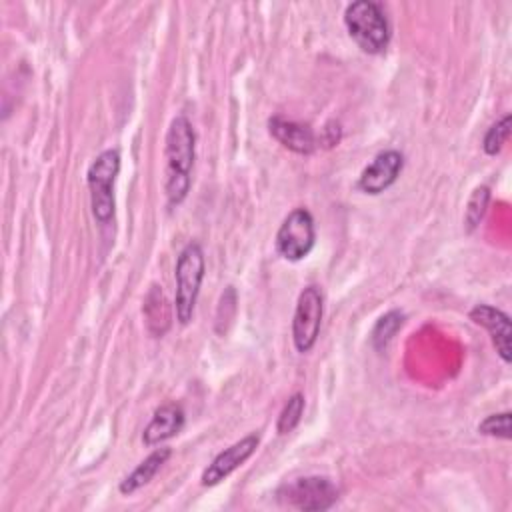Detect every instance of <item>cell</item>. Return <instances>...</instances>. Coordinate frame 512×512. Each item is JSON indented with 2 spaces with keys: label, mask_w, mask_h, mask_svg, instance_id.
I'll return each mask as SVG.
<instances>
[{
  "label": "cell",
  "mask_w": 512,
  "mask_h": 512,
  "mask_svg": "<svg viewBox=\"0 0 512 512\" xmlns=\"http://www.w3.org/2000/svg\"><path fill=\"white\" fill-rule=\"evenodd\" d=\"M470 320L478 326H482L488 334L490 340L498 352V356L510 364L512 360V348H510V336H512V326H510V316L502 312L500 308H494L490 304H476L470 310Z\"/></svg>",
  "instance_id": "30bf717a"
},
{
  "label": "cell",
  "mask_w": 512,
  "mask_h": 512,
  "mask_svg": "<svg viewBox=\"0 0 512 512\" xmlns=\"http://www.w3.org/2000/svg\"><path fill=\"white\" fill-rule=\"evenodd\" d=\"M144 316H146L148 330L154 336H162L170 328L172 316H170V306L166 302L162 286H158V284L150 286V290L144 298Z\"/></svg>",
  "instance_id": "5bb4252c"
},
{
  "label": "cell",
  "mask_w": 512,
  "mask_h": 512,
  "mask_svg": "<svg viewBox=\"0 0 512 512\" xmlns=\"http://www.w3.org/2000/svg\"><path fill=\"white\" fill-rule=\"evenodd\" d=\"M344 26L348 36L366 54H382L390 44V22L384 8L372 0H358L346 6Z\"/></svg>",
  "instance_id": "7a4b0ae2"
},
{
  "label": "cell",
  "mask_w": 512,
  "mask_h": 512,
  "mask_svg": "<svg viewBox=\"0 0 512 512\" xmlns=\"http://www.w3.org/2000/svg\"><path fill=\"white\" fill-rule=\"evenodd\" d=\"M340 496L338 486L326 476H302L286 482L278 490V498L304 512H322L336 504Z\"/></svg>",
  "instance_id": "5b68a950"
},
{
  "label": "cell",
  "mask_w": 512,
  "mask_h": 512,
  "mask_svg": "<svg viewBox=\"0 0 512 512\" xmlns=\"http://www.w3.org/2000/svg\"><path fill=\"white\" fill-rule=\"evenodd\" d=\"M342 138V128L336 120H330L324 124V128L320 130L318 134V146H324V148H332L340 142Z\"/></svg>",
  "instance_id": "ffe728a7"
},
{
  "label": "cell",
  "mask_w": 512,
  "mask_h": 512,
  "mask_svg": "<svg viewBox=\"0 0 512 512\" xmlns=\"http://www.w3.org/2000/svg\"><path fill=\"white\" fill-rule=\"evenodd\" d=\"M268 132L276 142H280L284 148L296 152V154H312L318 148V136L308 124L286 120L282 116H272L268 120Z\"/></svg>",
  "instance_id": "8fae6325"
},
{
  "label": "cell",
  "mask_w": 512,
  "mask_h": 512,
  "mask_svg": "<svg viewBox=\"0 0 512 512\" xmlns=\"http://www.w3.org/2000/svg\"><path fill=\"white\" fill-rule=\"evenodd\" d=\"M260 444V436L258 434H248L244 438H240L238 442L230 444L228 448H224L220 454L214 456V460L204 468L202 476H200V484L210 488L220 484L222 480H226L236 468H240L258 448Z\"/></svg>",
  "instance_id": "ba28073f"
},
{
  "label": "cell",
  "mask_w": 512,
  "mask_h": 512,
  "mask_svg": "<svg viewBox=\"0 0 512 512\" xmlns=\"http://www.w3.org/2000/svg\"><path fill=\"white\" fill-rule=\"evenodd\" d=\"M316 242L314 218L306 208L292 210L276 232V252L288 260L298 262L306 258Z\"/></svg>",
  "instance_id": "52a82bcc"
},
{
  "label": "cell",
  "mask_w": 512,
  "mask_h": 512,
  "mask_svg": "<svg viewBox=\"0 0 512 512\" xmlns=\"http://www.w3.org/2000/svg\"><path fill=\"white\" fill-rule=\"evenodd\" d=\"M164 158H166V180L164 192L170 206L184 202L190 190V172L196 158V132L192 122L178 114L172 118L166 140H164Z\"/></svg>",
  "instance_id": "6da1fadb"
},
{
  "label": "cell",
  "mask_w": 512,
  "mask_h": 512,
  "mask_svg": "<svg viewBox=\"0 0 512 512\" xmlns=\"http://www.w3.org/2000/svg\"><path fill=\"white\" fill-rule=\"evenodd\" d=\"M404 168V156L398 150H382L378 152L372 162L360 172L358 176V188L364 194L378 196L384 190H388L400 176Z\"/></svg>",
  "instance_id": "9c48e42d"
},
{
  "label": "cell",
  "mask_w": 512,
  "mask_h": 512,
  "mask_svg": "<svg viewBox=\"0 0 512 512\" xmlns=\"http://www.w3.org/2000/svg\"><path fill=\"white\" fill-rule=\"evenodd\" d=\"M170 454H172V450L166 448V446L152 450L128 476H124V478L120 480V484H118L120 494L130 496V494H134L136 490H140L142 486H146V484L158 474V470L166 464V460L170 458Z\"/></svg>",
  "instance_id": "4fadbf2b"
},
{
  "label": "cell",
  "mask_w": 512,
  "mask_h": 512,
  "mask_svg": "<svg viewBox=\"0 0 512 512\" xmlns=\"http://www.w3.org/2000/svg\"><path fill=\"white\" fill-rule=\"evenodd\" d=\"M204 272H206V260H204L202 246L198 242H188L180 250L176 258V268H174V282H176L174 312H176V320L182 326L190 324L194 316Z\"/></svg>",
  "instance_id": "3957f363"
},
{
  "label": "cell",
  "mask_w": 512,
  "mask_h": 512,
  "mask_svg": "<svg viewBox=\"0 0 512 512\" xmlns=\"http://www.w3.org/2000/svg\"><path fill=\"white\" fill-rule=\"evenodd\" d=\"M510 128H512V116L506 114L502 116L498 122H494L486 134H484V140H482V148L488 156H496L502 152L504 144L508 142L510 138Z\"/></svg>",
  "instance_id": "ac0fdd59"
},
{
  "label": "cell",
  "mask_w": 512,
  "mask_h": 512,
  "mask_svg": "<svg viewBox=\"0 0 512 512\" xmlns=\"http://www.w3.org/2000/svg\"><path fill=\"white\" fill-rule=\"evenodd\" d=\"M304 406H306V400H304L302 392H294L286 400V404L282 406V410L278 414V422H276L278 434H288L300 424L302 414H304Z\"/></svg>",
  "instance_id": "e0dca14e"
},
{
  "label": "cell",
  "mask_w": 512,
  "mask_h": 512,
  "mask_svg": "<svg viewBox=\"0 0 512 512\" xmlns=\"http://www.w3.org/2000/svg\"><path fill=\"white\" fill-rule=\"evenodd\" d=\"M324 314V296L322 290L314 284L306 286L296 300V310L292 316V342L300 354H306L314 348Z\"/></svg>",
  "instance_id": "8992f818"
},
{
  "label": "cell",
  "mask_w": 512,
  "mask_h": 512,
  "mask_svg": "<svg viewBox=\"0 0 512 512\" xmlns=\"http://www.w3.org/2000/svg\"><path fill=\"white\" fill-rule=\"evenodd\" d=\"M184 422H186V416H184V410L180 404H176V402L162 404L160 408L154 410L152 420L144 428L142 442L146 446L162 444V442L174 438L176 434H180L184 428Z\"/></svg>",
  "instance_id": "7c38bea8"
},
{
  "label": "cell",
  "mask_w": 512,
  "mask_h": 512,
  "mask_svg": "<svg viewBox=\"0 0 512 512\" xmlns=\"http://www.w3.org/2000/svg\"><path fill=\"white\" fill-rule=\"evenodd\" d=\"M120 160L122 158L116 148H106L92 160L86 172L92 216L100 224H108L116 212L114 182L120 172Z\"/></svg>",
  "instance_id": "277c9868"
},
{
  "label": "cell",
  "mask_w": 512,
  "mask_h": 512,
  "mask_svg": "<svg viewBox=\"0 0 512 512\" xmlns=\"http://www.w3.org/2000/svg\"><path fill=\"white\" fill-rule=\"evenodd\" d=\"M404 320H406V316L400 310H390V312L382 314L370 332L372 346L376 350H384L390 344V340L396 336V332L402 328Z\"/></svg>",
  "instance_id": "9a60e30c"
},
{
  "label": "cell",
  "mask_w": 512,
  "mask_h": 512,
  "mask_svg": "<svg viewBox=\"0 0 512 512\" xmlns=\"http://www.w3.org/2000/svg\"><path fill=\"white\" fill-rule=\"evenodd\" d=\"M478 432L484 436H494L502 440H510V412L490 414L478 424Z\"/></svg>",
  "instance_id": "d6986e66"
},
{
  "label": "cell",
  "mask_w": 512,
  "mask_h": 512,
  "mask_svg": "<svg viewBox=\"0 0 512 512\" xmlns=\"http://www.w3.org/2000/svg\"><path fill=\"white\" fill-rule=\"evenodd\" d=\"M488 204H490V188L488 186L474 188V192L468 198L466 210H464V226L468 232L478 228V224L482 222V218L488 210Z\"/></svg>",
  "instance_id": "2e32d148"
}]
</instances>
